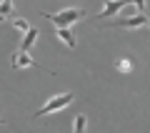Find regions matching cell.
Masks as SVG:
<instances>
[{
    "label": "cell",
    "instance_id": "cell-1",
    "mask_svg": "<svg viewBox=\"0 0 150 133\" xmlns=\"http://www.w3.org/2000/svg\"><path fill=\"white\" fill-rule=\"evenodd\" d=\"M45 18H48L50 23H55L58 28H70L73 23H78V20L85 18V8H65V10H60V13H45Z\"/></svg>",
    "mask_w": 150,
    "mask_h": 133
},
{
    "label": "cell",
    "instance_id": "cell-2",
    "mask_svg": "<svg viewBox=\"0 0 150 133\" xmlns=\"http://www.w3.org/2000/svg\"><path fill=\"white\" fill-rule=\"evenodd\" d=\"M73 93H60V96H53L48 103H45L43 108H38V113H35V118H40V116H48V113H55V111H63V108H68L70 103H73Z\"/></svg>",
    "mask_w": 150,
    "mask_h": 133
},
{
    "label": "cell",
    "instance_id": "cell-3",
    "mask_svg": "<svg viewBox=\"0 0 150 133\" xmlns=\"http://www.w3.org/2000/svg\"><path fill=\"white\" fill-rule=\"evenodd\" d=\"M148 25V18L143 13H135V15H120L110 23V28H128V30H135V28Z\"/></svg>",
    "mask_w": 150,
    "mask_h": 133
},
{
    "label": "cell",
    "instance_id": "cell-4",
    "mask_svg": "<svg viewBox=\"0 0 150 133\" xmlns=\"http://www.w3.org/2000/svg\"><path fill=\"white\" fill-rule=\"evenodd\" d=\"M10 68H13V70H23V68H35V60L30 58V53H28V50H18V53L13 55V60H10Z\"/></svg>",
    "mask_w": 150,
    "mask_h": 133
},
{
    "label": "cell",
    "instance_id": "cell-5",
    "mask_svg": "<svg viewBox=\"0 0 150 133\" xmlns=\"http://www.w3.org/2000/svg\"><path fill=\"white\" fill-rule=\"evenodd\" d=\"M130 0H108L105 5H103V13H98V18H112L118 15V13H123V8L128 5Z\"/></svg>",
    "mask_w": 150,
    "mask_h": 133
},
{
    "label": "cell",
    "instance_id": "cell-6",
    "mask_svg": "<svg viewBox=\"0 0 150 133\" xmlns=\"http://www.w3.org/2000/svg\"><path fill=\"white\" fill-rule=\"evenodd\" d=\"M55 35H58L60 40L68 45V48H75V45H78V40H75V35H73V30H70V28H58V30H55Z\"/></svg>",
    "mask_w": 150,
    "mask_h": 133
},
{
    "label": "cell",
    "instance_id": "cell-7",
    "mask_svg": "<svg viewBox=\"0 0 150 133\" xmlns=\"http://www.w3.org/2000/svg\"><path fill=\"white\" fill-rule=\"evenodd\" d=\"M38 28H30V30L25 33V35H23V43H20V50H28V53H30V48L33 45H35V40H38Z\"/></svg>",
    "mask_w": 150,
    "mask_h": 133
},
{
    "label": "cell",
    "instance_id": "cell-8",
    "mask_svg": "<svg viewBox=\"0 0 150 133\" xmlns=\"http://www.w3.org/2000/svg\"><path fill=\"white\" fill-rule=\"evenodd\" d=\"M13 13H15V3H13V0H0V23L10 20Z\"/></svg>",
    "mask_w": 150,
    "mask_h": 133
},
{
    "label": "cell",
    "instance_id": "cell-9",
    "mask_svg": "<svg viewBox=\"0 0 150 133\" xmlns=\"http://www.w3.org/2000/svg\"><path fill=\"white\" fill-rule=\"evenodd\" d=\"M133 68H135L133 58H118L115 60V70L118 73H133Z\"/></svg>",
    "mask_w": 150,
    "mask_h": 133
},
{
    "label": "cell",
    "instance_id": "cell-10",
    "mask_svg": "<svg viewBox=\"0 0 150 133\" xmlns=\"http://www.w3.org/2000/svg\"><path fill=\"white\" fill-rule=\"evenodd\" d=\"M88 128V116H83V113H78L73 121V133H85Z\"/></svg>",
    "mask_w": 150,
    "mask_h": 133
},
{
    "label": "cell",
    "instance_id": "cell-11",
    "mask_svg": "<svg viewBox=\"0 0 150 133\" xmlns=\"http://www.w3.org/2000/svg\"><path fill=\"white\" fill-rule=\"evenodd\" d=\"M10 25L15 28V30H20V33H28V30H30V23H28L25 18H10Z\"/></svg>",
    "mask_w": 150,
    "mask_h": 133
},
{
    "label": "cell",
    "instance_id": "cell-12",
    "mask_svg": "<svg viewBox=\"0 0 150 133\" xmlns=\"http://www.w3.org/2000/svg\"><path fill=\"white\" fill-rule=\"evenodd\" d=\"M133 5H135V8H138V10H140V13H143V10H145V0H133Z\"/></svg>",
    "mask_w": 150,
    "mask_h": 133
},
{
    "label": "cell",
    "instance_id": "cell-13",
    "mask_svg": "<svg viewBox=\"0 0 150 133\" xmlns=\"http://www.w3.org/2000/svg\"><path fill=\"white\" fill-rule=\"evenodd\" d=\"M0 126H5V121H3V118H0Z\"/></svg>",
    "mask_w": 150,
    "mask_h": 133
},
{
    "label": "cell",
    "instance_id": "cell-14",
    "mask_svg": "<svg viewBox=\"0 0 150 133\" xmlns=\"http://www.w3.org/2000/svg\"><path fill=\"white\" fill-rule=\"evenodd\" d=\"M148 25H150V18H148Z\"/></svg>",
    "mask_w": 150,
    "mask_h": 133
}]
</instances>
